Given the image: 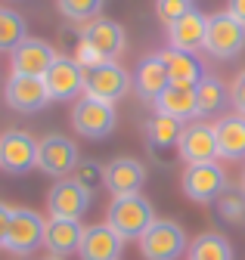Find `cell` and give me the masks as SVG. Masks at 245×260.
<instances>
[{
    "label": "cell",
    "mask_w": 245,
    "mask_h": 260,
    "mask_svg": "<svg viewBox=\"0 0 245 260\" xmlns=\"http://www.w3.org/2000/svg\"><path fill=\"white\" fill-rule=\"evenodd\" d=\"M106 223L125 239V242H140L143 233L156 223V211L143 195H125V199H112L106 211Z\"/></svg>",
    "instance_id": "6da1fadb"
},
{
    "label": "cell",
    "mask_w": 245,
    "mask_h": 260,
    "mask_svg": "<svg viewBox=\"0 0 245 260\" xmlns=\"http://www.w3.org/2000/svg\"><path fill=\"white\" fill-rule=\"evenodd\" d=\"M187 248V233L174 220H156L140 239L143 260H177Z\"/></svg>",
    "instance_id": "7a4b0ae2"
},
{
    "label": "cell",
    "mask_w": 245,
    "mask_h": 260,
    "mask_svg": "<svg viewBox=\"0 0 245 260\" xmlns=\"http://www.w3.org/2000/svg\"><path fill=\"white\" fill-rule=\"evenodd\" d=\"M245 47V25L233 19L227 10L208 16V31H205V50L218 59H233Z\"/></svg>",
    "instance_id": "3957f363"
},
{
    "label": "cell",
    "mask_w": 245,
    "mask_h": 260,
    "mask_svg": "<svg viewBox=\"0 0 245 260\" xmlns=\"http://www.w3.org/2000/svg\"><path fill=\"white\" fill-rule=\"evenodd\" d=\"M180 186L187 192V199L199 205H211L227 192V174L218 161H211V165H187Z\"/></svg>",
    "instance_id": "277c9868"
},
{
    "label": "cell",
    "mask_w": 245,
    "mask_h": 260,
    "mask_svg": "<svg viewBox=\"0 0 245 260\" xmlns=\"http://www.w3.org/2000/svg\"><path fill=\"white\" fill-rule=\"evenodd\" d=\"M128 90H134L131 75L121 69L118 62H103V65H97V69H90L84 75V93L90 100L115 106L121 96H128Z\"/></svg>",
    "instance_id": "5b68a950"
},
{
    "label": "cell",
    "mask_w": 245,
    "mask_h": 260,
    "mask_svg": "<svg viewBox=\"0 0 245 260\" xmlns=\"http://www.w3.org/2000/svg\"><path fill=\"white\" fill-rule=\"evenodd\" d=\"M78 146L63 137V134H47L44 140H38V165L44 174L56 177V180H66L69 174H75L78 168Z\"/></svg>",
    "instance_id": "8992f818"
},
{
    "label": "cell",
    "mask_w": 245,
    "mask_h": 260,
    "mask_svg": "<svg viewBox=\"0 0 245 260\" xmlns=\"http://www.w3.org/2000/svg\"><path fill=\"white\" fill-rule=\"evenodd\" d=\"M115 121H118L115 106L112 103H100V100H90V96L81 100L75 106V112H72V127L78 130L81 137H87V140L109 137L115 130Z\"/></svg>",
    "instance_id": "52a82bcc"
},
{
    "label": "cell",
    "mask_w": 245,
    "mask_h": 260,
    "mask_svg": "<svg viewBox=\"0 0 245 260\" xmlns=\"http://www.w3.org/2000/svg\"><path fill=\"white\" fill-rule=\"evenodd\" d=\"M90 199L94 192L84 189L75 177H66L59 180L50 195H47V208H50V217H59V220H81L90 208Z\"/></svg>",
    "instance_id": "ba28073f"
},
{
    "label": "cell",
    "mask_w": 245,
    "mask_h": 260,
    "mask_svg": "<svg viewBox=\"0 0 245 260\" xmlns=\"http://www.w3.org/2000/svg\"><path fill=\"white\" fill-rule=\"evenodd\" d=\"M177 149H180V158L187 161V165H211V161H218V137H214V127L202 124V121L183 124Z\"/></svg>",
    "instance_id": "9c48e42d"
},
{
    "label": "cell",
    "mask_w": 245,
    "mask_h": 260,
    "mask_svg": "<svg viewBox=\"0 0 245 260\" xmlns=\"http://www.w3.org/2000/svg\"><path fill=\"white\" fill-rule=\"evenodd\" d=\"M44 226L47 220L32 208H13L10 233H7V251L13 254H32L38 245H44Z\"/></svg>",
    "instance_id": "30bf717a"
},
{
    "label": "cell",
    "mask_w": 245,
    "mask_h": 260,
    "mask_svg": "<svg viewBox=\"0 0 245 260\" xmlns=\"http://www.w3.org/2000/svg\"><path fill=\"white\" fill-rule=\"evenodd\" d=\"M38 165V140L25 130H10L0 137V171L25 174Z\"/></svg>",
    "instance_id": "8fae6325"
},
{
    "label": "cell",
    "mask_w": 245,
    "mask_h": 260,
    "mask_svg": "<svg viewBox=\"0 0 245 260\" xmlns=\"http://www.w3.org/2000/svg\"><path fill=\"white\" fill-rule=\"evenodd\" d=\"M7 103L10 109L22 112V115H32L41 112L44 106H50V90L44 84V78H28V75H10L7 81Z\"/></svg>",
    "instance_id": "7c38bea8"
},
{
    "label": "cell",
    "mask_w": 245,
    "mask_h": 260,
    "mask_svg": "<svg viewBox=\"0 0 245 260\" xmlns=\"http://www.w3.org/2000/svg\"><path fill=\"white\" fill-rule=\"evenodd\" d=\"M146 183V168L137 158H115L106 165L103 174V186L115 195V199H125V195H140Z\"/></svg>",
    "instance_id": "4fadbf2b"
},
{
    "label": "cell",
    "mask_w": 245,
    "mask_h": 260,
    "mask_svg": "<svg viewBox=\"0 0 245 260\" xmlns=\"http://www.w3.org/2000/svg\"><path fill=\"white\" fill-rule=\"evenodd\" d=\"M56 50L41 41V38H25L13 50V75H28V78H44L50 72V65L56 62Z\"/></svg>",
    "instance_id": "5bb4252c"
},
{
    "label": "cell",
    "mask_w": 245,
    "mask_h": 260,
    "mask_svg": "<svg viewBox=\"0 0 245 260\" xmlns=\"http://www.w3.org/2000/svg\"><path fill=\"white\" fill-rule=\"evenodd\" d=\"M125 251V239H121L109 223L97 226H84V239H81V260H121Z\"/></svg>",
    "instance_id": "9a60e30c"
},
{
    "label": "cell",
    "mask_w": 245,
    "mask_h": 260,
    "mask_svg": "<svg viewBox=\"0 0 245 260\" xmlns=\"http://www.w3.org/2000/svg\"><path fill=\"white\" fill-rule=\"evenodd\" d=\"M131 84H134V90H137V96H140L143 103H156L159 96L168 90V84H171V75H168V69H165L162 56L156 53V56L140 59L137 72L131 75Z\"/></svg>",
    "instance_id": "2e32d148"
},
{
    "label": "cell",
    "mask_w": 245,
    "mask_h": 260,
    "mask_svg": "<svg viewBox=\"0 0 245 260\" xmlns=\"http://www.w3.org/2000/svg\"><path fill=\"white\" fill-rule=\"evenodd\" d=\"M84 69L75 62V59H63L59 56L50 72L44 75V84L50 90V100H72V96H78V90H84Z\"/></svg>",
    "instance_id": "e0dca14e"
},
{
    "label": "cell",
    "mask_w": 245,
    "mask_h": 260,
    "mask_svg": "<svg viewBox=\"0 0 245 260\" xmlns=\"http://www.w3.org/2000/svg\"><path fill=\"white\" fill-rule=\"evenodd\" d=\"M81 41L90 44L103 59L115 62V56L125 50V31H121L118 22H112V19H100V16H97L90 25L81 28Z\"/></svg>",
    "instance_id": "ac0fdd59"
},
{
    "label": "cell",
    "mask_w": 245,
    "mask_h": 260,
    "mask_svg": "<svg viewBox=\"0 0 245 260\" xmlns=\"http://www.w3.org/2000/svg\"><path fill=\"white\" fill-rule=\"evenodd\" d=\"M205 31H208V16L193 7L183 19H177L174 25H168L171 50H183V53L202 50V47H205Z\"/></svg>",
    "instance_id": "d6986e66"
},
{
    "label": "cell",
    "mask_w": 245,
    "mask_h": 260,
    "mask_svg": "<svg viewBox=\"0 0 245 260\" xmlns=\"http://www.w3.org/2000/svg\"><path fill=\"white\" fill-rule=\"evenodd\" d=\"M81 239H84V226L78 220H59V217H50L47 226H44V245L50 251V257H69L81 248Z\"/></svg>",
    "instance_id": "ffe728a7"
},
{
    "label": "cell",
    "mask_w": 245,
    "mask_h": 260,
    "mask_svg": "<svg viewBox=\"0 0 245 260\" xmlns=\"http://www.w3.org/2000/svg\"><path fill=\"white\" fill-rule=\"evenodd\" d=\"M218 137V158L224 161H242L245 158V115H227L214 124Z\"/></svg>",
    "instance_id": "44dd1931"
},
{
    "label": "cell",
    "mask_w": 245,
    "mask_h": 260,
    "mask_svg": "<svg viewBox=\"0 0 245 260\" xmlns=\"http://www.w3.org/2000/svg\"><path fill=\"white\" fill-rule=\"evenodd\" d=\"M159 115L177 118L180 124H190L193 118H199V106H196V87H180V84H168V90L156 100Z\"/></svg>",
    "instance_id": "7402d4cb"
},
{
    "label": "cell",
    "mask_w": 245,
    "mask_h": 260,
    "mask_svg": "<svg viewBox=\"0 0 245 260\" xmlns=\"http://www.w3.org/2000/svg\"><path fill=\"white\" fill-rule=\"evenodd\" d=\"M165 69L171 75V84H180V87H196L202 78H205V69L202 62L196 59V53H183V50H162L159 53Z\"/></svg>",
    "instance_id": "603a6c76"
},
{
    "label": "cell",
    "mask_w": 245,
    "mask_h": 260,
    "mask_svg": "<svg viewBox=\"0 0 245 260\" xmlns=\"http://www.w3.org/2000/svg\"><path fill=\"white\" fill-rule=\"evenodd\" d=\"M227 103V87L218 81V78H211L205 75L199 84H196V106H199V118L205 115H218Z\"/></svg>",
    "instance_id": "cb8c5ba5"
},
{
    "label": "cell",
    "mask_w": 245,
    "mask_h": 260,
    "mask_svg": "<svg viewBox=\"0 0 245 260\" xmlns=\"http://www.w3.org/2000/svg\"><path fill=\"white\" fill-rule=\"evenodd\" d=\"M190 260H233V248L221 233H202L190 245Z\"/></svg>",
    "instance_id": "d4e9b609"
},
{
    "label": "cell",
    "mask_w": 245,
    "mask_h": 260,
    "mask_svg": "<svg viewBox=\"0 0 245 260\" xmlns=\"http://www.w3.org/2000/svg\"><path fill=\"white\" fill-rule=\"evenodd\" d=\"M180 130H183V124L177 118L156 115V118L146 124V137H149V143L156 146V149H168V146H174L180 140Z\"/></svg>",
    "instance_id": "484cf974"
},
{
    "label": "cell",
    "mask_w": 245,
    "mask_h": 260,
    "mask_svg": "<svg viewBox=\"0 0 245 260\" xmlns=\"http://www.w3.org/2000/svg\"><path fill=\"white\" fill-rule=\"evenodd\" d=\"M25 38H28L25 19L16 10H0V50H10L13 53Z\"/></svg>",
    "instance_id": "4316f807"
},
{
    "label": "cell",
    "mask_w": 245,
    "mask_h": 260,
    "mask_svg": "<svg viewBox=\"0 0 245 260\" xmlns=\"http://www.w3.org/2000/svg\"><path fill=\"white\" fill-rule=\"evenodd\" d=\"M56 4L69 22H94L106 0H56Z\"/></svg>",
    "instance_id": "83f0119b"
},
{
    "label": "cell",
    "mask_w": 245,
    "mask_h": 260,
    "mask_svg": "<svg viewBox=\"0 0 245 260\" xmlns=\"http://www.w3.org/2000/svg\"><path fill=\"white\" fill-rule=\"evenodd\" d=\"M193 10V0H156V13L165 25H174Z\"/></svg>",
    "instance_id": "f1b7e54d"
},
{
    "label": "cell",
    "mask_w": 245,
    "mask_h": 260,
    "mask_svg": "<svg viewBox=\"0 0 245 260\" xmlns=\"http://www.w3.org/2000/svg\"><path fill=\"white\" fill-rule=\"evenodd\" d=\"M103 174H106V168H100L97 161H78V168H75V180L90 192L103 186Z\"/></svg>",
    "instance_id": "f546056e"
},
{
    "label": "cell",
    "mask_w": 245,
    "mask_h": 260,
    "mask_svg": "<svg viewBox=\"0 0 245 260\" xmlns=\"http://www.w3.org/2000/svg\"><path fill=\"white\" fill-rule=\"evenodd\" d=\"M218 211H221V217H227V220H242V217H245V195L224 192L221 199H218Z\"/></svg>",
    "instance_id": "4dcf8cb0"
},
{
    "label": "cell",
    "mask_w": 245,
    "mask_h": 260,
    "mask_svg": "<svg viewBox=\"0 0 245 260\" xmlns=\"http://www.w3.org/2000/svg\"><path fill=\"white\" fill-rule=\"evenodd\" d=\"M230 100H233L236 112L245 115V72L236 75V81H233V87H230Z\"/></svg>",
    "instance_id": "1f68e13d"
},
{
    "label": "cell",
    "mask_w": 245,
    "mask_h": 260,
    "mask_svg": "<svg viewBox=\"0 0 245 260\" xmlns=\"http://www.w3.org/2000/svg\"><path fill=\"white\" fill-rule=\"evenodd\" d=\"M10 217H13V208L0 205V248H7V233H10Z\"/></svg>",
    "instance_id": "d6a6232c"
},
{
    "label": "cell",
    "mask_w": 245,
    "mask_h": 260,
    "mask_svg": "<svg viewBox=\"0 0 245 260\" xmlns=\"http://www.w3.org/2000/svg\"><path fill=\"white\" fill-rule=\"evenodd\" d=\"M227 13L245 25V0H227Z\"/></svg>",
    "instance_id": "836d02e7"
},
{
    "label": "cell",
    "mask_w": 245,
    "mask_h": 260,
    "mask_svg": "<svg viewBox=\"0 0 245 260\" xmlns=\"http://www.w3.org/2000/svg\"><path fill=\"white\" fill-rule=\"evenodd\" d=\"M44 260H66V257H44Z\"/></svg>",
    "instance_id": "e575fe53"
},
{
    "label": "cell",
    "mask_w": 245,
    "mask_h": 260,
    "mask_svg": "<svg viewBox=\"0 0 245 260\" xmlns=\"http://www.w3.org/2000/svg\"><path fill=\"white\" fill-rule=\"evenodd\" d=\"M0 10H4V7H0Z\"/></svg>",
    "instance_id": "d590c367"
}]
</instances>
